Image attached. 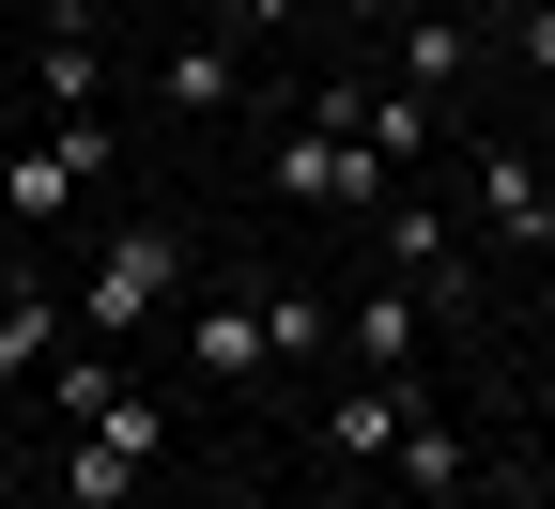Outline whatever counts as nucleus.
<instances>
[{
    "label": "nucleus",
    "instance_id": "nucleus-8",
    "mask_svg": "<svg viewBox=\"0 0 555 509\" xmlns=\"http://www.w3.org/2000/svg\"><path fill=\"white\" fill-rule=\"evenodd\" d=\"M386 47H401V93H463V62H478V31H463V0H416V16H386Z\"/></svg>",
    "mask_w": 555,
    "mask_h": 509
},
{
    "label": "nucleus",
    "instance_id": "nucleus-12",
    "mask_svg": "<svg viewBox=\"0 0 555 509\" xmlns=\"http://www.w3.org/2000/svg\"><path fill=\"white\" fill-rule=\"evenodd\" d=\"M78 340V309H47L31 278H0V386H47V355Z\"/></svg>",
    "mask_w": 555,
    "mask_h": 509
},
{
    "label": "nucleus",
    "instance_id": "nucleus-18",
    "mask_svg": "<svg viewBox=\"0 0 555 509\" xmlns=\"http://www.w3.org/2000/svg\"><path fill=\"white\" fill-rule=\"evenodd\" d=\"M324 16H356V31H386V16H416V0H324Z\"/></svg>",
    "mask_w": 555,
    "mask_h": 509
},
{
    "label": "nucleus",
    "instance_id": "nucleus-20",
    "mask_svg": "<svg viewBox=\"0 0 555 509\" xmlns=\"http://www.w3.org/2000/svg\"><path fill=\"white\" fill-rule=\"evenodd\" d=\"M0 509H62V494H0Z\"/></svg>",
    "mask_w": 555,
    "mask_h": 509
},
{
    "label": "nucleus",
    "instance_id": "nucleus-3",
    "mask_svg": "<svg viewBox=\"0 0 555 509\" xmlns=\"http://www.w3.org/2000/svg\"><path fill=\"white\" fill-rule=\"evenodd\" d=\"M170 294H185V232H170V216H155V232H108L93 278H78V340H139Z\"/></svg>",
    "mask_w": 555,
    "mask_h": 509
},
{
    "label": "nucleus",
    "instance_id": "nucleus-5",
    "mask_svg": "<svg viewBox=\"0 0 555 509\" xmlns=\"http://www.w3.org/2000/svg\"><path fill=\"white\" fill-rule=\"evenodd\" d=\"M416 325H433V294H416V278H371V294L339 309V371H416Z\"/></svg>",
    "mask_w": 555,
    "mask_h": 509
},
{
    "label": "nucleus",
    "instance_id": "nucleus-19",
    "mask_svg": "<svg viewBox=\"0 0 555 509\" xmlns=\"http://www.w3.org/2000/svg\"><path fill=\"white\" fill-rule=\"evenodd\" d=\"M217 16H232V31H278V16H294V0H217Z\"/></svg>",
    "mask_w": 555,
    "mask_h": 509
},
{
    "label": "nucleus",
    "instance_id": "nucleus-21",
    "mask_svg": "<svg viewBox=\"0 0 555 509\" xmlns=\"http://www.w3.org/2000/svg\"><path fill=\"white\" fill-rule=\"evenodd\" d=\"M448 509H494V494H448Z\"/></svg>",
    "mask_w": 555,
    "mask_h": 509
},
{
    "label": "nucleus",
    "instance_id": "nucleus-7",
    "mask_svg": "<svg viewBox=\"0 0 555 509\" xmlns=\"http://www.w3.org/2000/svg\"><path fill=\"white\" fill-rule=\"evenodd\" d=\"M401 417H416V371H356V386L324 402V463H386Z\"/></svg>",
    "mask_w": 555,
    "mask_h": 509
},
{
    "label": "nucleus",
    "instance_id": "nucleus-4",
    "mask_svg": "<svg viewBox=\"0 0 555 509\" xmlns=\"http://www.w3.org/2000/svg\"><path fill=\"white\" fill-rule=\"evenodd\" d=\"M31 93H47V124H78V109H108V16H93V0H47V47H31Z\"/></svg>",
    "mask_w": 555,
    "mask_h": 509
},
{
    "label": "nucleus",
    "instance_id": "nucleus-6",
    "mask_svg": "<svg viewBox=\"0 0 555 509\" xmlns=\"http://www.w3.org/2000/svg\"><path fill=\"white\" fill-rule=\"evenodd\" d=\"M478 216H494L509 247H555V170L525 155V139H478Z\"/></svg>",
    "mask_w": 555,
    "mask_h": 509
},
{
    "label": "nucleus",
    "instance_id": "nucleus-2",
    "mask_svg": "<svg viewBox=\"0 0 555 509\" xmlns=\"http://www.w3.org/2000/svg\"><path fill=\"white\" fill-rule=\"evenodd\" d=\"M262 170H278V201H294V216H386V201H401V186L356 155V139H339V109H324V93L278 124V155H262Z\"/></svg>",
    "mask_w": 555,
    "mask_h": 509
},
{
    "label": "nucleus",
    "instance_id": "nucleus-17",
    "mask_svg": "<svg viewBox=\"0 0 555 509\" xmlns=\"http://www.w3.org/2000/svg\"><path fill=\"white\" fill-rule=\"evenodd\" d=\"M509 47H525V78H555V0H509Z\"/></svg>",
    "mask_w": 555,
    "mask_h": 509
},
{
    "label": "nucleus",
    "instance_id": "nucleus-11",
    "mask_svg": "<svg viewBox=\"0 0 555 509\" xmlns=\"http://www.w3.org/2000/svg\"><path fill=\"white\" fill-rule=\"evenodd\" d=\"M185 371H201V386H247V371H262V294H201V309H185Z\"/></svg>",
    "mask_w": 555,
    "mask_h": 509
},
{
    "label": "nucleus",
    "instance_id": "nucleus-10",
    "mask_svg": "<svg viewBox=\"0 0 555 509\" xmlns=\"http://www.w3.org/2000/svg\"><path fill=\"white\" fill-rule=\"evenodd\" d=\"M232 93H247V47H232V31H185V47L155 62V109H185V124H217Z\"/></svg>",
    "mask_w": 555,
    "mask_h": 509
},
{
    "label": "nucleus",
    "instance_id": "nucleus-16",
    "mask_svg": "<svg viewBox=\"0 0 555 509\" xmlns=\"http://www.w3.org/2000/svg\"><path fill=\"white\" fill-rule=\"evenodd\" d=\"M262 355H278V371L339 355V309H324V294H262Z\"/></svg>",
    "mask_w": 555,
    "mask_h": 509
},
{
    "label": "nucleus",
    "instance_id": "nucleus-15",
    "mask_svg": "<svg viewBox=\"0 0 555 509\" xmlns=\"http://www.w3.org/2000/svg\"><path fill=\"white\" fill-rule=\"evenodd\" d=\"M93 448H108V463H139V479H155V463H170V402H155V386H124V402L93 417Z\"/></svg>",
    "mask_w": 555,
    "mask_h": 509
},
{
    "label": "nucleus",
    "instance_id": "nucleus-14",
    "mask_svg": "<svg viewBox=\"0 0 555 509\" xmlns=\"http://www.w3.org/2000/svg\"><path fill=\"white\" fill-rule=\"evenodd\" d=\"M47 402H62V417L93 432V417L124 402V340H78V355H47Z\"/></svg>",
    "mask_w": 555,
    "mask_h": 509
},
{
    "label": "nucleus",
    "instance_id": "nucleus-9",
    "mask_svg": "<svg viewBox=\"0 0 555 509\" xmlns=\"http://www.w3.org/2000/svg\"><path fill=\"white\" fill-rule=\"evenodd\" d=\"M371 232H386V278H416V294H433V309L463 294V232H448V216H433V201H386V216H371Z\"/></svg>",
    "mask_w": 555,
    "mask_h": 509
},
{
    "label": "nucleus",
    "instance_id": "nucleus-13",
    "mask_svg": "<svg viewBox=\"0 0 555 509\" xmlns=\"http://www.w3.org/2000/svg\"><path fill=\"white\" fill-rule=\"evenodd\" d=\"M386 463H401V494H416V509H448V494H478V463H463V432H448L433 402L401 417V448H386Z\"/></svg>",
    "mask_w": 555,
    "mask_h": 509
},
{
    "label": "nucleus",
    "instance_id": "nucleus-1",
    "mask_svg": "<svg viewBox=\"0 0 555 509\" xmlns=\"http://www.w3.org/2000/svg\"><path fill=\"white\" fill-rule=\"evenodd\" d=\"M108 155H124V139H108L93 109H78V124H47V139H16V155H0V232H62V216L108 186Z\"/></svg>",
    "mask_w": 555,
    "mask_h": 509
}]
</instances>
